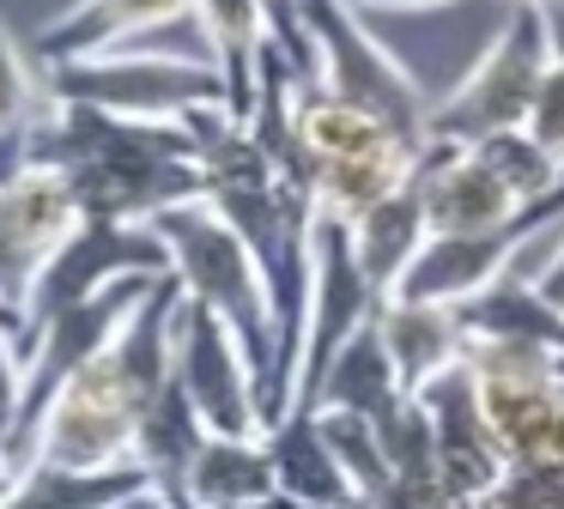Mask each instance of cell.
<instances>
[{"label":"cell","mask_w":564,"mask_h":509,"mask_svg":"<svg viewBox=\"0 0 564 509\" xmlns=\"http://www.w3.org/2000/svg\"><path fill=\"white\" fill-rule=\"evenodd\" d=\"M176 310L183 285L159 279L134 303L116 339L55 394L37 431V461L55 467H134V436L147 407L176 376Z\"/></svg>","instance_id":"obj_1"},{"label":"cell","mask_w":564,"mask_h":509,"mask_svg":"<svg viewBox=\"0 0 564 509\" xmlns=\"http://www.w3.org/2000/svg\"><path fill=\"white\" fill-rule=\"evenodd\" d=\"M152 230L171 249V279L183 285V297L225 315L243 334L249 358L261 370V412L273 424L280 419V322H273V297H268L256 249L237 237V225L213 201L171 206V213L152 218Z\"/></svg>","instance_id":"obj_2"},{"label":"cell","mask_w":564,"mask_h":509,"mask_svg":"<svg viewBox=\"0 0 564 509\" xmlns=\"http://www.w3.org/2000/svg\"><path fill=\"white\" fill-rule=\"evenodd\" d=\"M297 12H304V36H310V79L328 85L346 104L370 109L413 152H425L431 145V97L419 91L406 61L365 24V12L352 0H297Z\"/></svg>","instance_id":"obj_3"},{"label":"cell","mask_w":564,"mask_h":509,"mask_svg":"<svg viewBox=\"0 0 564 509\" xmlns=\"http://www.w3.org/2000/svg\"><path fill=\"white\" fill-rule=\"evenodd\" d=\"M552 31L528 0H503V24L479 61L462 73L443 104H431V140L449 145H479L503 128H522L528 109H534V91L552 67Z\"/></svg>","instance_id":"obj_4"},{"label":"cell","mask_w":564,"mask_h":509,"mask_svg":"<svg viewBox=\"0 0 564 509\" xmlns=\"http://www.w3.org/2000/svg\"><path fill=\"white\" fill-rule=\"evenodd\" d=\"M50 104H86L134 121H183L207 104H225V79L213 61L147 55V48H104V55L55 61L43 67Z\"/></svg>","instance_id":"obj_5"},{"label":"cell","mask_w":564,"mask_h":509,"mask_svg":"<svg viewBox=\"0 0 564 509\" xmlns=\"http://www.w3.org/2000/svg\"><path fill=\"white\" fill-rule=\"evenodd\" d=\"M134 279H171V249L152 225H116V218H79V230L37 267V285L25 297V339L43 322L79 310Z\"/></svg>","instance_id":"obj_6"},{"label":"cell","mask_w":564,"mask_h":509,"mask_svg":"<svg viewBox=\"0 0 564 509\" xmlns=\"http://www.w3.org/2000/svg\"><path fill=\"white\" fill-rule=\"evenodd\" d=\"M176 382L195 400L200 424L213 436H268L261 412V370L249 358L243 334L225 315L183 297L176 310Z\"/></svg>","instance_id":"obj_7"},{"label":"cell","mask_w":564,"mask_h":509,"mask_svg":"<svg viewBox=\"0 0 564 509\" xmlns=\"http://www.w3.org/2000/svg\"><path fill=\"white\" fill-rule=\"evenodd\" d=\"M377 291H370L365 267L352 254V225L322 218L310 230V303H304V339H297V370H292V412L310 407L322 370L334 364V351L377 315Z\"/></svg>","instance_id":"obj_8"},{"label":"cell","mask_w":564,"mask_h":509,"mask_svg":"<svg viewBox=\"0 0 564 509\" xmlns=\"http://www.w3.org/2000/svg\"><path fill=\"white\" fill-rule=\"evenodd\" d=\"M413 188L425 201L431 237H486V230H503L528 213L522 194L486 164L479 145L431 140L413 158Z\"/></svg>","instance_id":"obj_9"},{"label":"cell","mask_w":564,"mask_h":509,"mask_svg":"<svg viewBox=\"0 0 564 509\" xmlns=\"http://www.w3.org/2000/svg\"><path fill=\"white\" fill-rule=\"evenodd\" d=\"M176 19H195V0H74L37 31L31 61L55 67V61L104 55V48H128L134 36L164 31Z\"/></svg>","instance_id":"obj_10"},{"label":"cell","mask_w":564,"mask_h":509,"mask_svg":"<svg viewBox=\"0 0 564 509\" xmlns=\"http://www.w3.org/2000/svg\"><path fill=\"white\" fill-rule=\"evenodd\" d=\"M406 400L413 394H406L401 370H394V358H389V339H382L377 315H370V322L334 351V364L322 370L310 407L316 412H358V419H370L377 431H389L406 412Z\"/></svg>","instance_id":"obj_11"},{"label":"cell","mask_w":564,"mask_h":509,"mask_svg":"<svg viewBox=\"0 0 564 509\" xmlns=\"http://www.w3.org/2000/svg\"><path fill=\"white\" fill-rule=\"evenodd\" d=\"M377 327L389 339V358L401 370L406 394H425L437 376L462 370V358H467V322H462V310H443V303L382 297Z\"/></svg>","instance_id":"obj_12"},{"label":"cell","mask_w":564,"mask_h":509,"mask_svg":"<svg viewBox=\"0 0 564 509\" xmlns=\"http://www.w3.org/2000/svg\"><path fill=\"white\" fill-rule=\"evenodd\" d=\"M195 24L207 36V61L225 79V104L237 121L256 116L261 97V61L273 48V19L261 0H195Z\"/></svg>","instance_id":"obj_13"},{"label":"cell","mask_w":564,"mask_h":509,"mask_svg":"<svg viewBox=\"0 0 564 509\" xmlns=\"http://www.w3.org/2000/svg\"><path fill=\"white\" fill-rule=\"evenodd\" d=\"M268 448H273V473H280L285 497H304L316 509H352V479H346L340 455H334L328 431H322L316 407H297L285 419L268 424Z\"/></svg>","instance_id":"obj_14"},{"label":"cell","mask_w":564,"mask_h":509,"mask_svg":"<svg viewBox=\"0 0 564 509\" xmlns=\"http://www.w3.org/2000/svg\"><path fill=\"white\" fill-rule=\"evenodd\" d=\"M280 491L268 436H207L183 479V509H249Z\"/></svg>","instance_id":"obj_15"},{"label":"cell","mask_w":564,"mask_h":509,"mask_svg":"<svg viewBox=\"0 0 564 509\" xmlns=\"http://www.w3.org/2000/svg\"><path fill=\"white\" fill-rule=\"evenodd\" d=\"M425 242H431V218H425L413 176H406V188H394L389 201H377L370 213L352 218V254L377 297H394V285L406 279V267L419 261Z\"/></svg>","instance_id":"obj_16"},{"label":"cell","mask_w":564,"mask_h":509,"mask_svg":"<svg viewBox=\"0 0 564 509\" xmlns=\"http://www.w3.org/2000/svg\"><path fill=\"white\" fill-rule=\"evenodd\" d=\"M79 201L67 188L62 170H43V164H25L13 176H0V225L19 237V249H31L37 261H50L67 237L79 230Z\"/></svg>","instance_id":"obj_17"},{"label":"cell","mask_w":564,"mask_h":509,"mask_svg":"<svg viewBox=\"0 0 564 509\" xmlns=\"http://www.w3.org/2000/svg\"><path fill=\"white\" fill-rule=\"evenodd\" d=\"M207 436L213 431L200 424L195 400H188L183 382L171 376V388H164V394L147 407V419H140L134 467L147 473L164 497H176V503H183V479H188V467H195V455H200V443H207Z\"/></svg>","instance_id":"obj_18"},{"label":"cell","mask_w":564,"mask_h":509,"mask_svg":"<svg viewBox=\"0 0 564 509\" xmlns=\"http://www.w3.org/2000/svg\"><path fill=\"white\" fill-rule=\"evenodd\" d=\"M140 485H152L140 467H55V461H37L7 485L0 509H110Z\"/></svg>","instance_id":"obj_19"},{"label":"cell","mask_w":564,"mask_h":509,"mask_svg":"<svg viewBox=\"0 0 564 509\" xmlns=\"http://www.w3.org/2000/svg\"><path fill=\"white\" fill-rule=\"evenodd\" d=\"M43 67L19 48V36L0 24V176L25 170V140L43 116Z\"/></svg>","instance_id":"obj_20"},{"label":"cell","mask_w":564,"mask_h":509,"mask_svg":"<svg viewBox=\"0 0 564 509\" xmlns=\"http://www.w3.org/2000/svg\"><path fill=\"white\" fill-rule=\"evenodd\" d=\"M479 152H486V164L498 170V176L510 182L516 194H522V206L546 201V194L564 182V170L552 164L546 152H540L528 128H503V133H491V140H479Z\"/></svg>","instance_id":"obj_21"},{"label":"cell","mask_w":564,"mask_h":509,"mask_svg":"<svg viewBox=\"0 0 564 509\" xmlns=\"http://www.w3.org/2000/svg\"><path fill=\"white\" fill-rule=\"evenodd\" d=\"M25 419V322L0 303V443Z\"/></svg>","instance_id":"obj_22"},{"label":"cell","mask_w":564,"mask_h":509,"mask_svg":"<svg viewBox=\"0 0 564 509\" xmlns=\"http://www.w3.org/2000/svg\"><path fill=\"white\" fill-rule=\"evenodd\" d=\"M522 128L534 133V145L564 170V55H552V67H546V79H540L534 109H528Z\"/></svg>","instance_id":"obj_23"},{"label":"cell","mask_w":564,"mask_h":509,"mask_svg":"<svg viewBox=\"0 0 564 509\" xmlns=\"http://www.w3.org/2000/svg\"><path fill=\"white\" fill-rule=\"evenodd\" d=\"M352 509H437V497H431V491H419V485H406V479H389L382 491L358 497Z\"/></svg>","instance_id":"obj_24"},{"label":"cell","mask_w":564,"mask_h":509,"mask_svg":"<svg viewBox=\"0 0 564 509\" xmlns=\"http://www.w3.org/2000/svg\"><path fill=\"white\" fill-rule=\"evenodd\" d=\"M528 279L540 285V297L558 303V310H564V230H558V242H552V249L540 254L534 267H528Z\"/></svg>","instance_id":"obj_25"},{"label":"cell","mask_w":564,"mask_h":509,"mask_svg":"<svg viewBox=\"0 0 564 509\" xmlns=\"http://www.w3.org/2000/svg\"><path fill=\"white\" fill-rule=\"evenodd\" d=\"M358 12H437V7H462V0H352Z\"/></svg>","instance_id":"obj_26"},{"label":"cell","mask_w":564,"mask_h":509,"mask_svg":"<svg viewBox=\"0 0 564 509\" xmlns=\"http://www.w3.org/2000/svg\"><path fill=\"white\" fill-rule=\"evenodd\" d=\"M110 509H183L176 497H164L159 485H140V491H128L122 503H110Z\"/></svg>","instance_id":"obj_27"},{"label":"cell","mask_w":564,"mask_h":509,"mask_svg":"<svg viewBox=\"0 0 564 509\" xmlns=\"http://www.w3.org/2000/svg\"><path fill=\"white\" fill-rule=\"evenodd\" d=\"M528 7H534L540 19H546V31H552V48L564 55V0H528Z\"/></svg>","instance_id":"obj_28"},{"label":"cell","mask_w":564,"mask_h":509,"mask_svg":"<svg viewBox=\"0 0 564 509\" xmlns=\"http://www.w3.org/2000/svg\"><path fill=\"white\" fill-rule=\"evenodd\" d=\"M249 509H316V503H304V497H285V491H273V497H261V503H249Z\"/></svg>","instance_id":"obj_29"},{"label":"cell","mask_w":564,"mask_h":509,"mask_svg":"<svg viewBox=\"0 0 564 509\" xmlns=\"http://www.w3.org/2000/svg\"><path fill=\"white\" fill-rule=\"evenodd\" d=\"M19 479V467H13V455H7V443H0V497H7V485Z\"/></svg>","instance_id":"obj_30"},{"label":"cell","mask_w":564,"mask_h":509,"mask_svg":"<svg viewBox=\"0 0 564 509\" xmlns=\"http://www.w3.org/2000/svg\"><path fill=\"white\" fill-rule=\"evenodd\" d=\"M558 376H564V358H558Z\"/></svg>","instance_id":"obj_31"}]
</instances>
